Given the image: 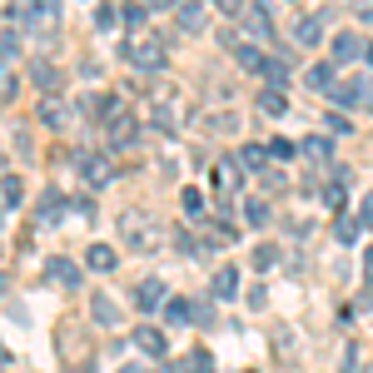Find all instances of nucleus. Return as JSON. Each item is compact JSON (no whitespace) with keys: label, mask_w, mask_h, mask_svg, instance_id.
<instances>
[{"label":"nucleus","mask_w":373,"mask_h":373,"mask_svg":"<svg viewBox=\"0 0 373 373\" xmlns=\"http://www.w3.org/2000/svg\"><path fill=\"white\" fill-rule=\"evenodd\" d=\"M294 149H299L294 140H269V154H274V159H294Z\"/></svg>","instance_id":"37"},{"label":"nucleus","mask_w":373,"mask_h":373,"mask_svg":"<svg viewBox=\"0 0 373 373\" xmlns=\"http://www.w3.org/2000/svg\"><path fill=\"white\" fill-rule=\"evenodd\" d=\"M259 110H264V115H284V110H289V100H284V90H274V85H269V90L259 95Z\"/></svg>","instance_id":"25"},{"label":"nucleus","mask_w":373,"mask_h":373,"mask_svg":"<svg viewBox=\"0 0 373 373\" xmlns=\"http://www.w3.org/2000/svg\"><path fill=\"white\" fill-rule=\"evenodd\" d=\"M15 90H20V80H15L11 60H0V104H6V100H15Z\"/></svg>","instance_id":"26"},{"label":"nucleus","mask_w":373,"mask_h":373,"mask_svg":"<svg viewBox=\"0 0 373 373\" xmlns=\"http://www.w3.org/2000/svg\"><path fill=\"white\" fill-rule=\"evenodd\" d=\"M0 194H6V204L15 209V204H20V194H25V184H20L15 175H6V179H0Z\"/></svg>","instance_id":"32"},{"label":"nucleus","mask_w":373,"mask_h":373,"mask_svg":"<svg viewBox=\"0 0 373 373\" xmlns=\"http://www.w3.org/2000/svg\"><path fill=\"white\" fill-rule=\"evenodd\" d=\"M120 373H149V368H140V363H125V368H120Z\"/></svg>","instance_id":"43"},{"label":"nucleus","mask_w":373,"mask_h":373,"mask_svg":"<svg viewBox=\"0 0 373 373\" xmlns=\"http://www.w3.org/2000/svg\"><path fill=\"white\" fill-rule=\"evenodd\" d=\"M60 209H65V194H60V189H45L40 204H35V219L50 224V219H60Z\"/></svg>","instance_id":"16"},{"label":"nucleus","mask_w":373,"mask_h":373,"mask_svg":"<svg viewBox=\"0 0 373 373\" xmlns=\"http://www.w3.org/2000/svg\"><path fill=\"white\" fill-rule=\"evenodd\" d=\"M339 6H358V11H363V6H368V0H339Z\"/></svg>","instance_id":"44"},{"label":"nucleus","mask_w":373,"mask_h":373,"mask_svg":"<svg viewBox=\"0 0 373 373\" xmlns=\"http://www.w3.org/2000/svg\"><path fill=\"white\" fill-rule=\"evenodd\" d=\"M40 120H45L50 130H65V125L75 120V104H65L60 95H45V100H40Z\"/></svg>","instance_id":"7"},{"label":"nucleus","mask_w":373,"mask_h":373,"mask_svg":"<svg viewBox=\"0 0 373 373\" xmlns=\"http://www.w3.org/2000/svg\"><path fill=\"white\" fill-rule=\"evenodd\" d=\"M45 279H50V284H60V289H80V264L65 259V254H55V259L45 264Z\"/></svg>","instance_id":"6"},{"label":"nucleus","mask_w":373,"mask_h":373,"mask_svg":"<svg viewBox=\"0 0 373 373\" xmlns=\"http://www.w3.org/2000/svg\"><path fill=\"white\" fill-rule=\"evenodd\" d=\"M239 20H244V30L254 35V45H269V40H274V20H269V11H264V6H249Z\"/></svg>","instance_id":"8"},{"label":"nucleus","mask_w":373,"mask_h":373,"mask_svg":"<svg viewBox=\"0 0 373 373\" xmlns=\"http://www.w3.org/2000/svg\"><path fill=\"white\" fill-rule=\"evenodd\" d=\"M6 289H11V284H6V274H0V299H6Z\"/></svg>","instance_id":"47"},{"label":"nucleus","mask_w":373,"mask_h":373,"mask_svg":"<svg viewBox=\"0 0 373 373\" xmlns=\"http://www.w3.org/2000/svg\"><path fill=\"white\" fill-rule=\"evenodd\" d=\"M264 55H269V50L254 45V40H239V45H234V60H239L244 70H264Z\"/></svg>","instance_id":"17"},{"label":"nucleus","mask_w":373,"mask_h":373,"mask_svg":"<svg viewBox=\"0 0 373 373\" xmlns=\"http://www.w3.org/2000/svg\"><path fill=\"white\" fill-rule=\"evenodd\" d=\"M324 95H329L334 104H348V110H353V104H363V80H334Z\"/></svg>","instance_id":"12"},{"label":"nucleus","mask_w":373,"mask_h":373,"mask_svg":"<svg viewBox=\"0 0 373 373\" xmlns=\"http://www.w3.org/2000/svg\"><path fill=\"white\" fill-rule=\"evenodd\" d=\"M75 170H80V179L90 184V189H104V184H110V159H104V154H75Z\"/></svg>","instance_id":"4"},{"label":"nucleus","mask_w":373,"mask_h":373,"mask_svg":"<svg viewBox=\"0 0 373 373\" xmlns=\"http://www.w3.org/2000/svg\"><path fill=\"white\" fill-rule=\"evenodd\" d=\"M209 289H215V299H234V294H239V269H234V264H224Z\"/></svg>","instance_id":"18"},{"label":"nucleus","mask_w":373,"mask_h":373,"mask_svg":"<svg viewBox=\"0 0 373 373\" xmlns=\"http://www.w3.org/2000/svg\"><path fill=\"white\" fill-rule=\"evenodd\" d=\"M20 55V30H0V60H15Z\"/></svg>","instance_id":"30"},{"label":"nucleus","mask_w":373,"mask_h":373,"mask_svg":"<svg viewBox=\"0 0 373 373\" xmlns=\"http://www.w3.org/2000/svg\"><path fill=\"white\" fill-rule=\"evenodd\" d=\"M6 363H11V348H0V368H6Z\"/></svg>","instance_id":"45"},{"label":"nucleus","mask_w":373,"mask_h":373,"mask_svg":"<svg viewBox=\"0 0 373 373\" xmlns=\"http://www.w3.org/2000/svg\"><path fill=\"white\" fill-rule=\"evenodd\" d=\"M70 373H95V368H90V363H80V368H70Z\"/></svg>","instance_id":"46"},{"label":"nucleus","mask_w":373,"mask_h":373,"mask_svg":"<svg viewBox=\"0 0 373 373\" xmlns=\"http://www.w3.org/2000/svg\"><path fill=\"white\" fill-rule=\"evenodd\" d=\"M239 165L244 170H264V165H269V144H244L239 149Z\"/></svg>","instance_id":"23"},{"label":"nucleus","mask_w":373,"mask_h":373,"mask_svg":"<svg viewBox=\"0 0 373 373\" xmlns=\"http://www.w3.org/2000/svg\"><path fill=\"white\" fill-rule=\"evenodd\" d=\"M259 75H264V80H269V85L279 90V85L289 80V60H284V55H264V70H259Z\"/></svg>","instance_id":"20"},{"label":"nucleus","mask_w":373,"mask_h":373,"mask_svg":"<svg viewBox=\"0 0 373 373\" xmlns=\"http://www.w3.org/2000/svg\"><path fill=\"white\" fill-rule=\"evenodd\" d=\"M274 264H279V249H274V244H259V249H254V269H264V274H269Z\"/></svg>","instance_id":"29"},{"label":"nucleus","mask_w":373,"mask_h":373,"mask_svg":"<svg viewBox=\"0 0 373 373\" xmlns=\"http://www.w3.org/2000/svg\"><path fill=\"white\" fill-rule=\"evenodd\" d=\"M90 313H95V324H115V318H120V308L110 304V294H95L90 299Z\"/></svg>","instance_id":"24"},{"label":"nucleus","mask_w":373,"mask_h":373,"mask_svg":"<svg viewBox=\"0 0 373 373\" xmlns=\"http://www.w3.org/2000/svg\"><path fill=\"white\" fill-rule=\"evenodd\" d=\"M144 6H149V11H175L179 0H144Z\"/></svg>","instance_id":"41"},{"label":"nucleus","mask_w":373,"mask_h":373,"mask_svg":"<svg viewBox=\"0 0 373 373\" xmlns=\"http://www.w3.org/2000/svg\"><path fill=\"white\" fill-rule=\"evenodd\" d=\"M363 55H368V65H373V45H368V50H363Z\"/></svg>","instance_id":"48"},{"label":"nucleus","mask_w":373,"mask_h":373,"mask_svg":"<svg viewBox=\"0 0 373 373\" xmlns=\"http://www.w3.org/2000/svg\"><path fill=\"white\" fill-rule=\"evenodd\" d=\"M215 179H219V189H229V194H234V189L244 184V165H219V175H215Z\"/></svg>","instance_id":"27"},{"label":"nucleus","mask_w":373,"mask_h":373,"mask_svg":"<svg viewBox=\"0 0 373 373\" xmlns=\"http://www.w3.org/2000/svg\"><path fill=\"white\" fill-rule=\"evenodd\" d=\"M95 25H100V30H115V25H120V11H115V6H100V11H95Z\"/></svg>","instance_id":"35"},{"label":"nucleus","mask_w":373,"mask_h":373,"mask_svg":"<svg viewBox=\"0 0 373 373\" xmlns=\"http://www.w3.org/2000/svg\"><path fill=\"white\" fill-rule=\"evenodd\" d=\"M120 20H125L130 30H140V20H144V0H135V6H125V11H120Z\"/></svg>","instance_id":"36"},{"label":"nucleus","mask_w":373,"mask_h":373,"mask_svg":"<svg viewBox=\"0 0 373 373\" xmlns=\"http://www.w3.org/2000/svg\"><path fill=\"white\" fill-rule=\"evenodd\" d=\"M334 85V65H313L308 70V90H329Z\"/></svg>","instance_id":"31"},{"label":"nucleus","mask_w":373,"mask_h":373,"mask_svg":"<svg viewBox=\"0 0 373 373\" xmlns=\"http://www.w3.org/2000/svg\"><path fill=\"white\" fill-rule=\"evenodd\" d=\"M135 348H140L144 358H165V353H170L165 334H159V329H149V324H144V329H135Z\"/></svg>","instance_id":"11"},{"label":"nucleus","mask_w":373,"mask_h":373,"mask_svg":"<svg viewBox=\"0 0 373 373\" xmlns=\"http://www.w3.org/2000/svg\"><path fill=\"white\" fill-rule=\"evenodd\" d=\"M358 219H363V229H373V194H363V204H358Z\"/></svg>","instance_id":"40"},{"label":"nucleus","mask_w":373,"mask_h":373,"mask_svg":"<svg viewBox=\"0 0 373 373\" xmlns=\"http://www.w3.org/2000/svg\"><path fill=\"white\" fill-rule=\"evenodd\" d=\"M175 25L189 30V35H199L204 30V0H179V6H175Z\"/></svg>","instance_id":"10"},{"label":"nucleus","mask_w":373,"mask_h":373,"mask_svg":"<svg viewBox=\"0 0 373 373\" xmlns=\"http://www.w3.org/2000/svg\"><path fill=\"white\" fill-rule=\"evenodd\" d=\"M135 299H140V308H144V313H154L159 304L170 299V294H165V279H144V284L135 289Z\"/></svg>","instance_id":"14"},{"label":"nucleus","mask_w":373,"mask_h":373,"mask_svg":"<svg viewBox=\"0 0 373 373\" xmlns=\"http://www.w3.org/2000/svg\"><path fill=\"white\" fill-rule=\"evenodd\" d=\"M363 373H373V368H363Z\"/></svg>","instance_id":"50"},{"label":"nucleus","mask_w":373,"mask_h":373,"mask_svg":"<svg viewBox=\"0 0 373 373\" xmlns=\"http://www.w3.org/2000/svg\"><path fill=\"white\" fill-rule=\"evenodd\" d=\"M11 15H15V25H20L25 35H55V25H60V0H15Z\"/></svg>","instance_id":"1"},{"label":"nucleus","mask_w":373,"mask_h":373,"mask_svg":"<svg viewBox=\"0 0 373 373\" xmlns=\"http://www.w3.org/2000/svg\"><path fill=\"white\" fill-rule=\"evenodd\" d=\"M299 149H304V154H313V159H329V154H334V144H329V140H318V135H313V140H304Z\"/></svg>","instance_id":"34"},{"label":"nucleus","mask_w":373,"mask_h":373,"mask_svg":"<svg viewBox=\"0 0 373 373\" xmlns=\"http://www.w3.org/2000/svg\"><path fill=\"white\" fill-rule=\"evenodd\" d=\"M244 215H249V224H254V229H264V224H269V204H264V199H249Z\"/></svg>","instance_id":"33"},{"label":"nucleus","mask_w":373,"mask_h":373,"mask_svg":"<svg viewBox=\"0 0 373 373\" xmlns=\"http://www.w3.org/2000/svg\"><path fill=\"white\" fill-rule=\"evenodd\" d=\"M184 215H204V194L199 189H184Z\"/></svg>","instance_id":"38"},{"label":"nucleus","mask_w":373,"mask_h":373,"mask_svg":"<svg viewBox=\"0 0 373 373\" xmlns=\"http://www.w3.org/2000/svg\"><path fill=\"white\" fill-rule=\"evenodd\" d=\"M363 274H368V284H373V249L363 254Z\"/></svg>","instance_id":"42"},{"label":"nucleus","mask_w":373,"mask_h":373,"mask_svg":"<svg viewBox=\"0 0 373 373\" xmlns=\"http://www.w3.org/2000/svg\"><path fill=\"white\" fill-rule=\"evenodd\" d=\"M120 234H125L130 249H149L154 234H159V224L144 215V209H125V215H120Z\"/></svg>","instance_id":"3"},{"label":"nucleus","mask_w":373,"mask_h":373,"mask_svg":"<svg viewBox=\"0 0 373 373\" xmlns=\"http://www.w3.org/2000/svg\"><path fill=\"white\" fill-rule=\"evenodd\" d=\"M85 264L95 274H115V264H120V254L110 249V244H90V254H85Z\"/></svg>","instance_id":"15"},{"label":"nucleus","mask_w":373,"mask_h":373,"mask_svg":"<svg viewBox=\"0 0 373 373\" xmlns=\"http://www.w3.org/2000/svg\"><path fill=\"white\" fill-rule=\"evenodd\" d=\"M165 318L170 324H194V304L189 299H165Z\"/></svg>","instance_id":"22"},{"label":"nucleus","mask_w":373,"mask_h":373,"mask_svg":"<svg viewBox=\"0 0 373 373\" xmlns=\"http://www.w3.org/2000/svg\"><path fill=\"white\" fill-rule=\"evenodd\" d=\"M363 50H368V40H363V35H353V30L334 35V60H339V65H353Z\"/></svg>","instance_id":"9"},{"label":"nucleus","mask_w":373,"mask_h":373,"mask_svg":"<svg viewBox=\"0 0 373 373\" xmlns=\"http://www.w3.org/2000/svg\"><path fill=\"white\" fill-rule=\"evenodd\" d=\"M318 35H324V15H304V20L294 25V40H299V45H318Z\"/></svg>","instance_id":"19"},{"label":"nucleus","mask_w":373,"mask_h":373,"mask_svg":"<svg viewBox=\"0 0 373 373\" xmlns=\"http://www.w3.org/2000/svg\"><path fill=\"white\" fill-rule=\"evenodd\" d=\"M179 368H184V373H215V353H209V348H189Z\"/></svg>","instance_id":"21"},{"label":"nucleus","mask_w":373,"mask_h":373,"mask_svg":"<svg viewBox=\"0 0 373 373\" xmlns=\"http://www.w3.org/2000/svg\"><path fill=\"white\" fill-rule=\"evenodd\" d=\"M125 60L135 65V70H144V75H154V70H165V40L159 35H130L125 40Z\"/></svg>","instance_id":"2"},{"label":"nucleus","mask_w":373,"mask_h":373,"mask_svg":"<svg viewBox=\"0 0 373 373\" xmlns=\"http://www.w3.org/2000/svg\"><path fill=\"white\" fill-rule=\"evenodd\" d=\"M135 135H140V125H135V115H110L104 120V140H110V149H125V144H135Z\"/></svg>","instance_id":"5"},{"label":"nucleus","mask_w":373,"mask_h":373,"mask_svg":"<svg viewBox=\"0 0 373 373\" xmlns=\"http://www.w3.org/2000/svg\"><path fill=\"white\" fill-rule=\"evenodd\" d=\"M30 80H35V90H45V95L60 90V70L50 65V60H30Z\"/></svg>","instance_id":"13"},{"label":"nucleus","mask_w":373,"mask_h":373,"mask_svg":"<svg viewBox=\"0 0 373 373\" xmlns=\"http://www.w3.org/2000/svg\"><path fill=\"white\" fill-rule=\"evenodd\" d=\"M149 373H165V368H149Z\"/></svg>","instance_id":"49"},{"label":"nucleus","mask_w":373,"mask_h":373,"mask_svg":"<svg viewBox=\"0 0 373 373\" xmlns=\"http://www.w3.org/2000/svg\"><path fill=\"white\" fill-rule=\"evenodd\" d=\"M358 229H363V219H348V215H339V224H334L339 244H353V239H358Z\"/></svg>","instance_id":"28"},{"label":"nucleus","mask_w":373,"mask_h":373,"mask_svg":"<svg viewBox=\"0 0 373 373\" xmlns=\"http://www.w3.org/2000/svg\"><path fill=\"white\" fill-rule=\"evenodd\" d=\"M215 6H219V11H224V15H229V20H239V15H244V11H249V6H244V0H215Z\"/></svg>","instance_id":"39"}]
</instances>
